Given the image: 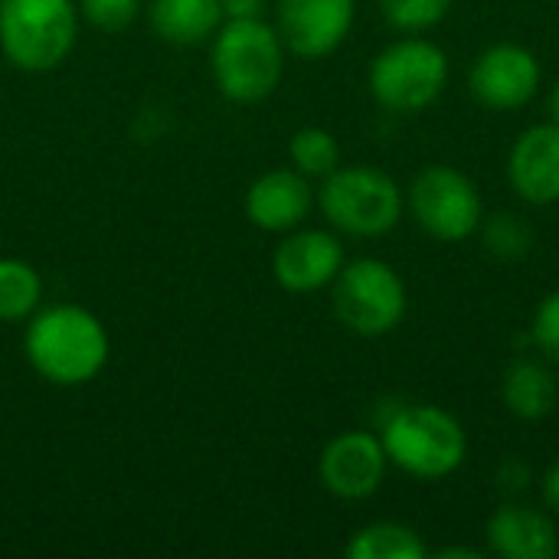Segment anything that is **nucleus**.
I'll return each instance as SVG.
<instances>
[{"instance_id": "f257e3e1", "label": "nucleus", "mask_w": 559, "mask_h": 559, "mask_svg": "<svg viewBox=\"0 0 559 559\" xmlns=\"http://www.w3.org/2000/svg\"><path fill=\"white\" fill-rule=\"evenodd\" d=\"M377 436L390 468L416 481H445L468 462V432L436 403L390 400L377 409Z\"/></svg>"}, {"instance_id": "f03ea898", "label": "nucleus", "mask_w": 559, "mask_h": 559, "mask_svg": "<svg viewBox=\"0 0 559 559\" xmlns=\"http://www.w3.org/2000/svg\"><path fill=\"white\" fill-rule=\"evenodd\" d=\"M23 350L29 367L52 386H85L92 383L111 354L105 324L79 305L36 308L26 318Z\"/></svg>"}, {"instance_id": "7ed1b4c3", "label": "nucleus", "mask_w": 559, "mask_h": 559, "mask_svg": "<svg viewBox=\"0 0 559 559\" xmlns=\"http://www.w3.org/2000/svg\"><path fill=\"white\" fill-rule=\"evenodd\" d=\"M285 43L275 29V23H265L262 16L249 20H223V26L213 33V52L210 69L216 88L239 105L265 102L285 75Z\"/></svg>"}, {"instance_id": "20e7f679", "label": "nucleus", "mask_w": 559, "mask_h": 559, "mask_svg": "<svg viewBox=\"0 0 559 559\" xmlns=\"http://www.w3.org/2000/svg\"><path fill=\"white\" fill-rule=\"evenodd\" d=\"M318 210L334 233L383 239L406 216V190L373 164H341L318 187Z\"/></svg>"}, {"instance_id": "39448f33", "label": "nucleus", "mask_w": 559, "mask_h": 559, "mask_svg": "<svg viewBox=\"0 0 559 559\" xmlns=\"http://www.w3.org/2000/svg\"><path fill=\"white\" fill-rule=\"evenodd\" d=\"M452 79L449 52L426 33H403L386 43L367 69L370 98L390 115H419L432 108Z\"/></svg>"}, {"instance_id": "423d86ee", "label": "nucleus", "mask_w": 559, "mask_h": 559, "mask_svg": "<svg viewBox=\"0 0 559 559\" xmlns=\"http://www.w3.org/2000/svg\"><path fill=\"white\" fill-rule=\"evenodd\" d=\"M331 308L350 334L386 337L409 311V288L386 259L360 255L344 262L331 282Z\"/></svg>"}, {"instance_id": "0eeeda50", "label": "nucleus", "mask_w": 559, "mask_h": 559, "mask_svg": "<svg viewBox=\"0 0 559 559\" xmlns=\"http://www.w3.org/2000/svg\"><path fill=\"white\" fill-rule=\"evenodd\" d=\"M79 39L72 0H0V52L20 72H52Z\"/></svg>"}, {"instance_id": "6e6552de", "label": "nucleus", "mask_w": 559, "mask_h": 559, "mask_svg": "<svg viewBox=\"0 0 559 559\" xmlns=\"http://www.w3.org/2000/svg\"><path fill=\"white\" fill-rule=\"evenodd\" d=\"M406 213L436 242H465L478 236L485 197L478 183L452 164H426L406 187Z\"/></svg>"}, {"instance_id": "1a4fd4ad", "label": "nucleus", "mask_w": 559, "mask_h": 559, "mask_svg": "<svg viewBox=\"0 0 559 559\" xmlns=\"http://www.w3.org/2000/svg\"><path fill=\"white\" fill-rule=\"evenodd\" d=\"M544 88V62L524 43H491L468 66V95L488 111H521Z\"/></svg>"}, {"instance_id": "9d476101", "label": "nucleus", "mask_w": 559, "mask_h": 559, "mask_svg": "<svg viewBox=\"0 0 559 559\" xmlns=\"http://www.w3.org/2000/svg\"><path fill=\"white\" fill-rule=\"evenodd\" d=\"M390 475V459L373 429H347L334 436L318 459L321 488L337 501L373 498Z\"/></svg>"}, {"instance_id": "9b49d317", "label": "nucleus", "mask_w": 559, "mask_h": 559, "mask_svg": "<svg viewBox=\"0 0 559 559\" xmlns=\"http://www.w3.org/2000/svg\"><path fill=\"white\" fill-rule=\"evenodd\" d=\"M357 0H275V29L298 59H324L344 46Z\"/></svg>"}, {"instance_id": "f8f14e48", "label": "nucleus", "mask_w": 559, "mask_h": 559, "mask_svg": "<svg viewBox=\"0 0 559 559\" xmlns=\"http://www.w3.org/2000/svg\"><path fill=\"white\" fill-rule=\"evenodd\" d=\"M344 262V242L334 229L298 226L282 233V242L272 255V275L292 295H314L331 288Z\"/></svg>"}, {"instance_id": "ddd939ff", "label": "nucleus", "mask_w": 559, "mask_h": 559, "mask_svg": "<svg viewBox=\"0 0 559 559\" xmlns=\"http://www.w3.org/2000/svg\"><path fill=\"white\" fill-rule=\"evenodd\" d=\"M508 187L511 193L537 210L559 203V124H527L508 147Z\"/></svg>"}, {"instance_id": "4468645a", "label": "nucleus", "mask_w": 559, "mask_h": 559, "mask_svg": "<svg viewBox=\"0 0 559 559\" xmlns=\"http://www.w3.org/2000/svg\"><path fill=\"white\" fill-rule=\"evenodd\" d=\"M488 554L501 559H557L559 527L547 508L508 498L485 524Z\"/></svg>"}, {"instance_id": "2eb2a0df", "label": "nucleus", "mask_w": 559, "mask_h": 559, "mask_svg": "<svg viewBox=\"0 0 559 559\" xmlns=\"http://www.w3.org/2000/svg\"><path fill=\"white\" fill-rule=\"evenodd\" d=\"M314 206H318V190L295 167L265 170L246 190V216L262 233H292L305 226Z\"/></svg>"}, {"instance_id": "dca6fc26", "label": "nucleus", "mask_w": 559, "mask_h": 559, "mask_svg": "<svg viewBox=\"0 0 559 559\" xmlns=\"http://www.w3.org/2000/svg\"><path fill=\"white\" fill-rule=\"evenodd\" d=\"M559 403L554 364L537 357H518L501 373V406L521 423H544Z\"/></svg>"}, {"instance_id": "f3484780", "label": "nucleus", "mask_w": 559, "mask_h": 559, "mask_svg": "<svg viewBox=\"0 0 559 559\" xmlns=\"http://www.w3.org/2000/svg\"><path fill=\"white\" fill-rule=\"evenodd\" d=\"M151 29L170 46H200L223 26L219 0H151Z\"/></svg>"}, {"instance_id": "a211bd4d", "label": "nucleus", "mask_w": 559, "mask_h": 559, "mask_svg": "<svg viewBox=\"0 0 559 559\" xmlns=\"http://www.w3.org/2000/svg\"><path fill=\"white\" fill-rule=\"evenodd\" d=\"M347 559H426L429 557V544L423 540V534L413 524L403 521H373L367 527H360L357 534H350Z\"/></svg>"}, {"instance_id": "6ab92c4d", "label": "nucleus", "mask_w": 559, "mask_h": 559, "mask_svg": "<svg viewBox=\"0 0 559 559\" xmlns=\"http://www.w3.org/2000/svg\"><path fill=\"white\" fill-rule=\"evenodd\" d=\"M478 239L485 246V252L498 262H524L534 246H537V233L531 226L527 216L514 213V210H498V213H485L481 226H478Z\"/></svg>"}, {"instance_id": "aec40b11", "label": "nucleus", "mask_w": 559, "mask_h": 559, "mask_svg": "<svg viewBox=\"0 0 559 559\" xmlns=\"http://www.w3.org/2000/svg\"><path fill=\"white\" fill-rule=\"evenodd\" d=\"M43 301V278L23 259H0V324H20L33 318Z\"/></svg>"}, {"instance_id": "412c9836", "label": "nucleus", "mask_w": 559, "mask_h": 559, "mask_svg": "<svg viewBox=\"0 0 559 559\" xmlns=\"http://www.w3.org/2000/svg\"><path fill=\"white\" fill-rule=\"evenodd\" d=\"M288 160L308 180H324L328 174H334L341 167V141L334 138V131L308 124V128L292 134Z\"/></svg>"}, {"instance_id": "4be33fe9", "label": "nucleus", "mask_w": 559, "mask_h": 559, "mask_svg": "<svg viewBox=\"0 0 559 559\" xmlns=\"http://www.w3.org/2000/svg\"><path fill=\"white\" fill-rule=\"evenodd\" d=\"M383 20L396 29V33H429L436 29L455 0H377Z\"/></svg>"}, {"instance_id": "5701e85b", "label": "nucleus", "mask_w": 559, "mask_h": 559, "mask_svg": "<svg viewBox=\"0 0 559 559\" xmlns=\"http://www.w3.org/2000/svg\"><path fill=\"white\" fill-rule=\"evenodd\" d=\"M531 344L544 360L559 367V288L537 301L531 318Z\"/></svg>"}, {"instance_id": "b1692460", "label": "nucleus", "mask_w": 559, "mask_h": 559, "mask_svg": "<svg viewBox=\"0 0 559 559\" xmlns=\"http://www.w3.org/2000/svg\"><path fill=\"white\" fill-rule=\"evenodd\" d=\"M79 13L105 33H121L128 29L138 13H141V0H79Z\"/></svg>"}, {"instance_id": "393cba45", "label": "nucleus", "mask_w": 559, "mask_h": 559, "mask_svg": "<svg viewBox=\"0 0 559 559\" xmlns=\"http://www.w3.org/2000/svg\"><path fill=\"white\" fill-rule=\"evenodd\" d=\"M495 481H498V491L504 498H521L534 485V468L521 455H504L498 472H495Z\"/></svg>"}, {"instance_id": "a878e982", "label": "nucleus", "mask_w": 559, "mask_h": 559, "mask_svg": "<svg viewBox=\"0 0 559 559\" xmlns=\"http://www.w3.org/2000/svg\"><path fill=\"white\" fill-rule=\"evenodd\" d=\"M540 501H544V508L559 521V459L544 472V478H540Z\"/></svg>"}, {"instance_id": "bb28decb", "label": "nucleus", "mask_w": 559, "mask_h": 559, "mask_svg": "<svg viewBox=\"0 0 559 559\" xmlns=\"http://www.w3.org/2000/svg\"><path fill=\"white\" fill-rule=\"evenodd\" d=\"M223 3V20H249L262 16L265 0H219Z\"/></svg>"}, {"instance_id": "cd10ccee", "label": "nucleus", "mask_w": 559, "mask_h": 559, "mask_svg": "<svg viewBox=\"0 0 559 559\" xmlns=\"http://www.w3.org/2000/svg\"><path fill=\"white\" fill-rule=\"evenodd\" d=\"M436 559H485V550L478 547H465V544H452V547H442L432 554Z\"/></svg>"}, {"instance_id": "c85d7f7f", "label": "nucleus", "mask_w": 559, "mask_h": 559, "mask_svg": "<svg viewBox=\"0 0 559 559\" xmlns=\"http://www.w3.org/2000/svg\"><path fill=\"white\" fill-rule=\"evenodd\" d=\"M547 118L559 124V79H554V85L547 92Z\"/></svg>"}]
</instances>
